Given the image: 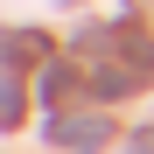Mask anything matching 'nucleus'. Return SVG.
I'll list each match as a JSON object with an SVG mask.
<instances>
[{
	"label": "nucleus",
	"instance_id": "obj_1",
	"mask_svg": "<svg viewBox=\"0 0 154 154\" xmlns=\"http://www.w3.org/2000/svg\"><path fill=\"white\" fill-rule=\"evenodd\" d=\"M56 140H63V147H98V140H105V119H63Z\"/></svg>",
	"mask_w": 154,
	"mask_h": 154
},
{
	"label": "nucleus",
	"instance_id": "obj_3",
	"mask_svg": "<svg viewBox=\"0 0 154 154\" xmlns=\"http://www.w3.org/2000/svg\"><path fill=\"white\" fill-rule=\"evenodd\" d=\"M133 154H154V133H147V140H133Z\"/></svg>",
	"mask_w": 154,
	"mask_h": 154
},
{
	"label": "nucleus",
	"instance_id": "obj_2",
	"mask_svg": "<svg viewBox=\"0 0 154 154\" xmlns=\"http://www.w3.org/2000/svg\"><path fill=\"white\" fill-rule=\"evenodd\" d=\"M14 119H21V91H14V84H0V126H14Z\"/></svg>",
	"mask_w": 154,
	"mask_h": 154
}]
</instances>
